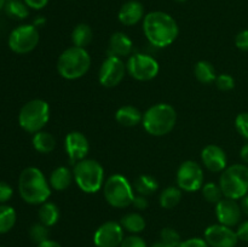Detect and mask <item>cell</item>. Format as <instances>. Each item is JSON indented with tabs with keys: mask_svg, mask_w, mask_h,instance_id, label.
Instances as JSON below:
<instances>
[{
	"mask_svg": "<svg viewBox=\"0 0 248 247\" xmlns=\"http://www.w3.org/2000/svg\"><path fill=\"white\" fill-rule=\"evenodd\" d=\"M177 247H210V246H208L206 240L202 239V237H190V239H186L184 240V241H182Z\"/></svg>",
	"mask_w": 248,
	"mask_h": 247,
	"instance_id": "obj_38",
	"label": "cell"
},
{
	"mask_svg": "<svg viewBox=\"0 0 248 247\" xmlns=\"http://www.w3.org/2000/svg\"><path fill=\"white\" fill-rule=\"evenodd\" d=\"M120 247H148L147 242L140 235L131 234L126 236L121 242Z\"/></svg>",
	"mask_w": 248,
	"mask_h": 247,
	"instance_id": "obj_36",
	"label": "cell"
},
{
	"mask_svg": "<svg viewBox=\"0 0 248 247\" xmlns=\"http://www.w3.org/2000/svg\"><path fill=\"white\" fill-rule=\"evenodd\" d=\"M205 179L203 170L199 162L193 160H186L179 165L177 170L176 181L177 186L186 193H195L201 190Z\"/></svg>",
	"mask_w": 248,
	"mask_h": 247,
	"instance_id": "obj_11",
	"label": "cell"
},
{
	"mask_svg": "<svg viewBox=\"0 0 248 247\" xmlns=\"http://www.w3.org/2000/svg\"><path fill=\"white\" fill-rule=\"evenodd\" d=\"M4 9L11 18L24 19L29 16V7L23 0H6Z\"/></svg>",
	"mask_w": 248,
	"mask_h": 247,
	"instance_id": "obj_30",
	"label": "cell"
},
{
	"mask_svg": "<svg viewBox=\"0 0 248 247\" xmlns=\"http://www.w3.org/2000/svg\"><path fill=\"white\" fill-rule=\"evenodd\" d=\"M201 193H202L203 199H205L207 202L213 203V205H217L224 195H223V191L220 189L219 183H213V182H207L202 185L201 188Z\"/></svg>",
	"mask_w": 248,
	"mask_h": 247,
	"instance_id": "obj_31",
	"label": "cell"
},
{
	"mask_svg": "<svg viewBox=\"0 0 248 247\" xmlns=\"http://www.w3.org/2000/svg\"><path fill=\"white\" fill-rule=\"evenodd\" d=\"M126 70L131 77L138 81H150L160 72V64L154 57L145 53H132L126 62Z\"/></svg>",
	"mask_w": 248,
	"mask_h": 247,
	"instance_id": "obj_9",
	"label": "cell"
},
{
	"mask_svg": "<svg viewBox=\"0 0 248 247\" xmlns=\"http://www.w3.org/2000/svg\"><path fill=\"white\" fill-rule=\"evenodd\" d=\"M121 227L124 228V230L128 232L130 234H140L143 230L145 229V223L144 217H143L140 213L138 212H130L126 213L120 220Z\"/></svg>",
	"mask_w": 248,
	"mask_h": 247,
	"instance_id": "obj_25",
	"label": "cell"
},
{
	"mask_svg": "<svg viewBox=\"0 0 248 247\" xmlns=\"http://www.w3.org/2000/svg\"><path fill=\"white\" fill-rule=\"evenodd\" d=\"M144 6L138 0H128L121 5L118 12V19L123 26H136L144 18Z\"/></svg>",
	"mask_w": 248,
	"mask_h": 247,
	"instance_id": "obj_18",
	"label": "cell"
},
{
	"mask_svg": "<svg viewBox=\"0 0 248 247\" xmlns=\"http://www.w3.org/2000/svg\"><path fill=\"white\" fill-rule=\"evenodd\" d=\"M70 38L73 46L86 48V46H89L93 39V31L87 23H79L73 28Z\"/></svg>",
	"mask_w": 248,
	"mask_h": 247,
	"instance_id": "obj_24",
	"label": "cell"
},
{
	"mask_svg": "<svg viewBox=\"0 0 248 247\" xmlns=\"http://www.w3.org/2000/svg\"><path fill=\"white\" fill-rule=\"evenodd\" d=\"M45 23V18H43V17H40V18H36L35 19V22H34V26L35 27H40V26H43V24Z\"/></svg>",
	"mask_w": 248,
	"mask_h": 247,
	"instance_id": "obj_47",
	"label": "cell"
},
{
	"mask_svg": "<svg viewBox=\"0 0 248 247\" xmlns=\"http://www.w3.org/2000/svg\"><path fill=\"white\" fill-rule=\"evenodd\" d=\"M31 10H43L48 4V0H23Z\"/></svg>",
	"mask_w": 248,
	"mask_h": 247,
	"instance_id": "obj_42",
	"label": "cell"
},
{
	"mask_svg": "<svg viewBox=\"0 0 248 247\" xmlns=\"http://www.w3.org/2000/svg\"><path fill=\"white\" fill-rule=\"evenodd\" d=\"M203 239L210 247H236L239 242L236 230L219 223L206 228Z\"/></svg>",
	"mask_w": 248,
	"mask_h": 247,
	"instance_id": "obj_14",
	"label": "cell"
},
{
	"mask_svg": "<svg viewBox=\"0 0 248 247\" xmlns=\"http://www.w3.org/2000/svg\"><path fill=\"white\" fill-rule=\"evenodd\" d=\"M150 247H171V246H169V245L165 244V242H162L161 240H160V241H157V242H155V244H153Z\"/></svg>",
	"mask_w": 248,
	"mask_h": 247,
	"instance_id": "obj_46",
	"label": "cell"
},
{
	"mask_svg": "<svg viewBox=\"0 0 248 247\" xmlns=\"http://www.w3.org/2000/svg\"><path fill=\"white\" fill-rule=\"evenodd\" d=\"M133 53V41L124 31H115L109 39L108 55L116 57H130Z\"/></svg>",
	"mask_w": 248,
	"mask_h": 247,
	"instance_id": "obj_19",
	"label": "cell"
},
{
	"mask_svg": "<svg viewBox=\"0 0 248 247\" xmlns=\"http://www.w3.org/2000/svg\"><path fill=\"white\" fill-rule=\"evenodd\" d=\"M64 150L69 161L75 165L87 157L90 152L89 139L80 131H72L64 138Z\"/></svg>",
	"mask_w": 248,
	"mask_h": 247,
	"instance_id": "obj_15",
	"label": "cell"
},
{
	"mask_svg": "<svg viewBox=\"0 0 248 247\" xmlns=\"http://www.w3.org/2000/svg\"><path fill=\"white\" fill-rule=\"evenodd\" d=\"M56 68L63 79L78 80L91 68V56L86 48L70 46L58 56Z\"/></svg>",
	"mask_w": 248,
	"mask_h": 247,
	"instance_id": "obj_4",
	"label": "cell"
},
{
	"mask_svg": "<svg viewBox=\"0 0 248 247\" xmlns=\"http://www.w3.org/2000/svg\"><path fill=\"white\" fill-rule=\"evenodd\" d=\"M133 188L137 191V194L149 196L159 189V183H157V181L154 177L148 176V174H142V176H140L135 181Z\"/></svg>",
	"mask_w": 248,
	"mask_h": 247,
	"instance_id": "obj_28",
	"label": "cell"
},
{
	"mask_svg": "<svg viewBox=\"0 0 248 247\" xmlns=\"http://www.w3.org/2000/svg\"><path fill=\"white\" fill-rule=\"evenodd\" d=\"M104 199L114 208H126L132 206L135 188L125 176L115 173L109 176L102 188Z\"/></svg>",
	"mask_w": 248,
	"mask_h": 247,
	"instance_id": "obj_6",
	"label": "cell"
},
{
	"mask_svg": "<svg viewBox=\"0 0 248 247\" xmlns=\"http://www.w3.org/2000/svg\"><path fill=\"white\" fill-rule=\"evenodd\" d=\"M18 191L23 201L29 205H41L51 196V186L40 169L26 167L18 178Z\"/></svg>",
	"mask_w": 248,
	"mask_h": 247,
	"instance_id": "obj_2",
	"label": "cell"
},
{
	"mask_svg": "<svg viewBox=\"0 0 248 247\" xmlns=\"http://www.w3.org/2000/svg\"><path fill=\"white\" fill-rule=\"evenodd\" d=\"M5 2H6V0H0V10H2L5 7Z\"/></svg>",
	"mask_w": 248,
	"mask_h": 247,
	"instance_id": "obj_48",
	"label": "cell"
},
{
	"mask_svg": "<svg viewBox=\"0 0 248 247\" xmlns=\"http://www.w3.org/2000/svg\"><path fill=\"white\" fill-rule=\"evenodd\" d=\"M17 215L14 207L9 205H0V234L9 232L16 224Z\"/></svg>",
	"mask_w": 248,
	"mask_h": 247,
	"instance_id": "obj_29",
	"label": "cell"
},
{
	"mask_svg": "<svg viewBox=\"0 0 248 247\" xmlns=\"http://www.w3.org/2000/svg\"><path fill=\"white\" fill-rule=\"evenodd\" d=\"M124 239V228L115 220H108L101 224L93 234L96 247H120Z\"/></svg>",
	"mask_w": 248,
	"mask_h": 247,
	"instance_id": "obj_13",
	"label": "cell"
},
{
	"mask_svg": "<svg viewBox=\"0 0 248 247\" xmlns=\"http://www.w3.org/2000/svg\"><path fill=\"white\" fill-rule=\"evenodd\" d=\"M174 1H176V2H186V1H188V0H174Z\"/></svg>",
	"mask_w": 248,
	"mask_h": 247,
	"instance_id": "obj_49",
	"label": "cell"
},
{
	"mask_svg": "<svg viewBox=\"0 0 248 247\" xmlns=\"http://www.w3.org/2000/svg\"><path fill=\"white\" fill-rule=\"evenodd\" d=\"M73 176L80 190L86 194L98 193L106 182V172L101 162L87 157L74 165Z\"/></svg>",
	"mask_w": 248,
	"mask_h": 247,
	"instance_id": "obj_5",
	"label": "cell"
},
{
	"mask_svg": "<svg viewBox=\"0 0 248 247\" xmlns=\"http://www.w3.org/2000/svg\"><path fill=\"white\" fill-rule=\"evenodd\" d=\"M34 149L40 154H50L55 150L56 148V138L52 133L47 132V131H39V132L34 133L33 139Z\"/></svg>",
	"mask_w": 248,
	"mask_h": 247,
	"instance_id": "obj_22",
	"label": "cell"
},
{
	"mask_svg": "<svg viewBox=\"0 0 248 247\" xmlns=\"http://www.w3.org/2000/svg\"><path fill=\"white\" fill-rule=\"evenodd\" d=\"M177 123V111L171 104L156 103L143 113V128L154 137H162L171 132Z\"/></svg>",
	"mask_w": 248,
	"mask_h": 247,
	"instance_id": "obj_3",
	"label": "cell"
},
{
	"mask_svg": "<svg viewBox=\"0 0 248 247\" xmlns=\"http://www.w3.org/2000/svg\"><path fill=\"white\" fill-rule=\"evenodd\" d=\"M183 196V190L178 186H167L160 193L159 203L165 210H171L174 208L182 200Z\"/></svg>",
	"mask_w": 248,
	"mask_h": 247,
	"instance_id": "obj_27",
	"label": "cell"
},
{
	"mask_svg": "<svg viewBox=\"0 0 248 247\" xmlns=\"http://www.w3.org/2000/svg\"><path fill=\"white\" fill-rule=\"evenodd\" d=\"M40 40L38 27L34 24H21L16 27L9 35V47L18 55L31 52Z\"/></svg>",
	"mask_w": 248,
	"mask_h": 247,
	"instance_id": "obj_10",
	"label": "cell"
},
{
	"mask_svg": "<svg viewBox=\"0 0 248 247\" xmlns=\"http://www.w3.org/2000/svg\"><path fill=\"white\" fill-rule=\"evenodd\" d=\"M50 106L44 99H31L21 108L18 124L26 132L36 133L43 130L50 120Z\"/></svg>",
	"mask_w": 248,
	"mask_h": 247,
	"instance_id": "obj_8",
	"label": "cell"
},
{
	"mask_svg": "<svg viewBox=\"0 0 248 247\" xmlns=\"http://www.w3.org/2000/svg\"><path fill=\"white\" fill-rule=\"evenodd\" d=\"M240 157L244 161V164L248 166V143L242 145L241 149H240Z\"/></svg>",
	"mask_w": 248,
	"mask_h": 247,
	"instance_id": "obj_43",
	"label": "cell"
},
{
	"mask_svg": "<svg viewBox=\"0 0 248 247\" xmlns=\"http://www.w3.org/2000/svg\"><path fill=\"white\" fill-rule=\"evenodd\" d=\"M219 186L224 198L241 200L248 194V166L232 164L220 172Z\"/></svg>",
	"mask_w": 248,
	"mask_h": 247,
	"instance_id": "obj_7",
	"label": "cell"
},
{
	"mask_svg": "<svg viewBox=\"0 0 248 247\" xmlns=\"http://www.w3.org/2000/svg\"><path fill=\"white\" fill-rule=\"evenodd\" d=\"M29 236H31V241L35 242L36 245L41 244V242L48 240L50 236V232H48V227L44 225L43 223H35L29 229Z\"/></svg>",
	"mask_w": 248,
	"mask_h": 247,
	"instance_id": "obj_32",
	"label": "cell"
},
{
	"mask_svg": "<svg viewBox=\"0 0 248 247\" xmlns=\"http://www.w3.org/2000/svg\"><path fill=\"white\" fill-rule=\"evenodd\" d=\"M14 195L11 185H9L5 182H0V203H5L10 200Z\"/></svg>",
	"mask_w": 248,
	"mask_h": 247,
	"instance_id": "obj_39",
	"label": "cell"
},
{
	"mask_svg": "<svg viewBox=\"0 0 248 247\" xmlns=\"http://www.w3.org/2000/svg\"><path fill=\"white\" fill-rule=\"evenodd\" d=\"M236 235L237 237H239V241L241 240V241L248 242V220L241 222L237 225Z\"/></svg>",
	"mask_w": 248,
	"mask_h": 247,
	"instance_id": "obj_41",
	"label": "cell"
},
{
	"mask_svg": "<svg viewBox=\"0 0 248 247\" xmlns=\"http://www.w3.org/2000/svg\"><path fill=\"white\" fill-rule=\"evenodd\" d=\"M126 73V63L123 58L108 55L99 67L98 81L102 86L111 89L121 84Z\"/></svg>",
	"mask_w": 248,
	"mask_h": 247,
	"instance_id": "obj_12",
	"label": "cell"
},
{
	"mask_svg": "<svg viewBox=\"0 0 248 247\" xmlns=\"http://www.w3.org/2000/svg\"><path fill=\"white\" fill-rule=\"evenodd\" d=\"M115 120L119 125L124 126V127H135V126L142 124L143 113L135 106L126 104L116 110Z\"/></svg>",
	"mask_w": 248,
	"mask_h": 247,
	"instance_id": "obj_20",
	"label": "cell"
},
{
	"mask_svg": "<svg viewBox=\"0 0 248 247\" xmlns=\"http://www.w3.org/2000/svg\"><path fill=\"white\" fill-rule=\"evenodd\" d=\"M235 45L239 50L248 51V29L241 31L235 36Z\"/></svg>",
	"mask_w": 248,
	"mask_h": 247,
	"instance_id": "obj_37",
	"label": "cell"
},
{
	"mask_svg": "<svg viewBox=\"0 0 248 247\" xmlns=\"http://www.w3.org/2000/svg\"><path fill=\"white\" fill-rule=\"evenodd\" d=\"M73 181H74L73 171L68 169L67 166L56 167L48 177V183H50L51 189L56 191H63L68 189Z\"/></svg>",
	"mask_w": 248,
	"mask_h": 247,
	"instance_id": "obj_21",
	"label": "cell"
},
{
	"mask_svg": "<svg viewBox=\"0 0 248 247\" xmlns=\"http://www.w3.org/2000/svg\"><path fill=\"white\" fill-rule=\"evenodd\" d=\"M160 240L165 244H167L171 247H177L182 242L181 235L173 228H164V229L160 232Z\"/></svg>",
	"mask_w": 248,
	"mask_h": 247,
	"instance_id": "obj_33",
	"label": "cell"
},
{
	"mask_svg": "<svg viewBox=\"0 0 248 247\" xmlns=\"http://www.w3.org/2000/svg\"><path fill=\"white\" fill-rule=\"evenodd\" d=\"M60 208L52 201H46V202L41 203L40 208L38 211L39 222L43 223L46 227L51 228L56 225L60 220Z\"/></svg>",
	"mask_w": 248,
	"mask_h": 247,
	"instance_id": "obj_23",
	"label": "cell"
},
{
	"mask_svg": "<svg viewBox=\"0 0 248 247\" xmlns=\"http://www.w3.org/2000/svg\"><path fill=\"white\" fill-rule=\"evenodd\" d=\"M215 84L219 91H232L235 87V79L232 75L224 73V74L217 75Z\"/></svg>",
	"mask_w": 248,
	"mask_h": 247,
	"instance_id": "obj_35",
	"label": "cell"
},
{
	"mask_svg": "<svg viewBox=\"0 0 248 247\" xmlns=\"http://www.w3.org/2000/svg\"><path fill=\"white\" fill-rule=\"evenodd\" d=\"M235 128L248 142V111H242L235 118Z\"/></svg>",
	"mask_w": 248,
	"mask_h": 247,
	"instance_id": "obj_34",
	"label": "cell"
},
{
	"mask_svg": "<svg viewBox=\"0 0 248 247\" xmlns=\"http://www.w3.org/2000/svg\"><path fill=\"white\" fill-rule=\"evenodd\" d=\"M201 160L208 171L223 172L228 167L225 150L217 144H208L201 150Z\"/></svg>",
	"mask_w": 248,
	"mask_h": 247,
	"instance_id": "obj_17",
	"label": "cell"
},
{
	"mask_svg": "<svg viewBox=\"0 0 248 247\" xmlns=\"http://www.w3.org/2000/svg\"><path fill=\"white\" fill-rule=\"evenodd\" d=\"M240 206H241L242 213H245V215L248 216V194H247V195H245L244 198L241 199Z\"/></svg>",
	"mask_w": 248,
	"mask_h": 247,
	"instance_id": "obj_45",
	"label": "cell"
},
{
	"mask_svg": "<svg viewBox=\"0 0 248 247\" xmlns=\"http://www.w3.org/2000/svg\"><path fill=\"white\" fill-rule=\"evenodd\" d=\"M143 33L147 40L157 48H164L173 44L179 35L176 19L164 11H150L142 21Z\"/></svg>",
	"mask_w": 248,
	"mask_h": 247,
	"instance_id": "obj_1",
	"label": "cell"
},
{
	"mask_svg": "<svg viewBox=\"0 0 248 247\" xmlns=\"http://www.w3.org/2000/svg\"><path fill=\"white\" fill-rule=\"evenodd\" d=\"M0 247H2V246H0Z\"/></svg>",
	"mask_w": 248,
	"mask_h": 247,
	"instance_id": "obj_50",
	"label": "cell"
},
{
	"mask_svg": "<svg viewBox=\"0 0 248 247\" xmlns=\"http://www.w3.org/2000/svg\"><path fill=\"white\" fill-rule=\"evenodd\" d=\"M194 74H195L196 80L203 85H210L216 81L217 73H216L215 67L208 61H199L194 65Z\"/></svg>",
	"mask_w": 248,
	"mask_h": 247,
	"instance_id": "obj_26",
	"label": "cell"
},
{
	"mask_svg": "<svg viewBox=\"0 0 248 247\" xmlns=\"http://www.w3.org/2000/svg\"><path fill=\"white\" fill-rule=\"evenodd\" d=\"M216 217L219 224L227 225V227H235L241 222L242 210L237 200L229 198H223L216 205Z\"/></svg>",
	"mask_w": 248,
	"mask_h": 247,
	"instance_id": "obj_16",
	"label": "cell"
},
{
	"mask_svg": "<svg viewBox=\"0 0 248 247\" xmlns=\"http://www.w3.org/2000/svg\"><path fill=\"white\" fill-rule=\"evenodd\" d=\"M36 247H62L57 241H53V240H46V241L39 244Z\"/></svg>",
	"mask_w": 248,
	"mask_h": 247,
	"instance_id": "obj_44",
	"label": "cell"
},
{
	"mask_svg": "<svg viewBox=\"0 0 248 247\" xmlns=\"http://www.w3.org/2000/svg\"><path fill=\"white\" fill-rule=\"evenodd\" d=\"M132 206L136 208V210H145V208H148L149 202H148L147 196L137 194V195L135 196V199H133Z\"/></svg>",
	"mask_w": 248,
	"mask_h": 247,
	"instance_id": "obj_40",
	"label": "cell"
}]
</instances>
